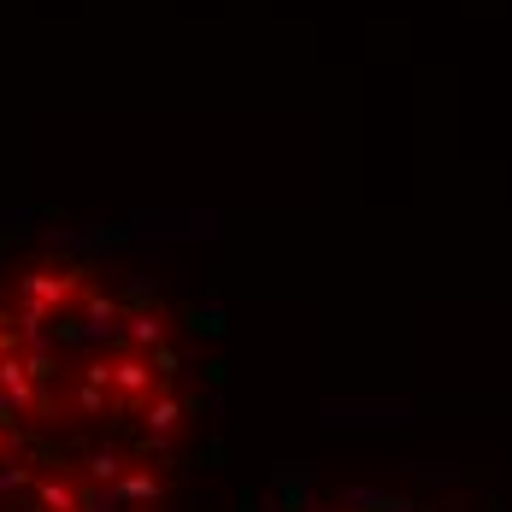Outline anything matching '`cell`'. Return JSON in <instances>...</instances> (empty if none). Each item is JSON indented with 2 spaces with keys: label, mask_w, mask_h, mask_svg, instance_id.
Listing matches in <instances>:
<instances>
[{
  "label": "cell",
  "mask_w": 512,
  "mask_h": 512,
  "mask_svg": "<svg viewBox=\"0 0 512 512\" xmlns=\"http://www.w3.org/2000/svg\"><path fill=\"white\" fill-rule=\"evenodd\" d=\"M112 389H118L124 401H136V395H154V389H165V383L154 377V365H148V359L124 354V359H112Z\"/></svg>",
  "instance_id": "cell-1"
},
{
  "label": "cell",
  "mask_w": 512,
  "mask_h": 512,
  "mask_svg": "<svg viewBox=\"0 0 512 512\" xmlns=\"http://www.w3.org/2000/svg\"><path fill=\"white\" fill-rule=\"evenodd\" d=\"M112 495H118V507H148V501H159V495H165V483H159L154 471H118Z\"/></svg>",
  "instance_id": "cell-2"
},
{
  "label": "cell",
  "mask_w": 512,
  "mask_h": 512,
  "mask_svg": "<svg viewBox=\"0 0 512 512\" xmlns=\"http://www.w3.org/2000/svg\"><path fill=\"white\" fill-rule=\"evenodd\" d=\"M36 512H77V489L65 477H42L36 483Z\"/></svg>",
  "instance_id": "cell-3"
},
{
  "label": "cell",
  "mask_w": 512,
  "mask_h": 512,
  "mask_svg": "<svg viewBox=\"0 0 512 512\" xmlns=\"http://www.w3.org/2000/svg\"><path fill=\"white\" fill-rule=\"evenodd\" d=\"M142 424H148V436H171V430L183 424V401H171V395H154Z\"/></svg>",
  "instance_id": "cell-4"
},
{
  "label": "cell",
  "mask_w": 512,
  "mask_h": 512,
  "mask_svg": "<svg viewBox=\"0 0 512 512\" xmlns=\"http://www.w3.org/2000/svg\"><path fill=\"white\" fill-rule=\"evenodd\" d=\"M83 471H89V483H118V471H124V454L106 442V448H95V454L83 460Z\"/></svg>",
  "instance_id": "cell-5"
},
{
  "label": "cell",
  "mask_w": 512,
  "mask_h": 512,
  "mask_svg": "<svg viewBox=\"0 0 512 512\" xmlns=\"http://www.w3.org/2000/svg\"><path fill=\"white\" fill-rule=\"evenodd\" d=\"M124 336H130L136 348H159V342H165V318H159V312H136Z\"/></svg>",
  "instance_id": "cell-6"
},
{
  "label": "cell",
  "mask_w": 512,
  "mask_h": 512,
  "mask_svg": "<svg viewBox=\"0 0 512 512\" xmlns=\"http://www.w3.org/2000/svg\"><path fill=\"white\" fill-rule=\"evenodd\" d=\"M189 330H195V336H224V312L218 307H189Z\"/></svg>",
  "instance_id": "cell-7"
},
{
  "label": "cell",
  "mask_w": 512,
  "mask_h": 512,
  "mask_svg": "<svg viewBox=\"0 0 512 512\" xmlns=\"http://www.w3.org/2000/svg\"><path fill=\"white\" fill-rule=\"evenodd\" d=\"M371 512H430V507H424V501H412V495H383V489H377Z\"/></svg>",
  "instance_id": "cell-8"
},
{
  "label": "cell",
  "mask_w": 512,
  "mask_h": 512,
  "mask_svg": "<svg viewBox=\"0 0 512 512\" xmlns=\"http://www.w3.org/2000/svg\"><path fill=\"white\" fill-rule=\"evenodd\" d=\"M148 365H154V377H159V383H171V377H177V371H183V359L171 354V348H165V342H159V348H154V359H148Z\"/></svg>",
  "instance_id": "cell-9"
},
{
  "label": "cell",
  "mask_w": 512,
  "mask_h": 512,
  "mask_svg": "<svg viewBox=\"0 0 512 512\" xmlns=\"http://www.w3.org/2000/svg\"><path fill=\"white\" fill-rule=\"evenodd\" d=\"M77 407H83V412H106V389L83 383V389H77Z\"/></svg>",
  "instance_id": "cell-10"
},
{
  "label": "cell",
  "mask_w": 512,
  "mask_h": 512,
  "mask_svg": "<svg viewBox=\"0 0 512 512\" xmlns=\"http://www.w3.org/2000/svg\"><path fill=\"white\" fill-rule=\"evenodd\" d=\"M454 477V465H418V483H448Z\"/></svg>",
  "instance_id": "cell-11"
},
{
  "label": "cell",
  "mask_w": 512,
  "mask_h": 512,
  "mask_svg": "<svg viewBox=\"0 0 512 512\" xmlns=\"http://www.w3.org/2000/svg\"><path fill=\"white\" fill-rule=\"evenodd\" d=\"M312 512H324V507H312Z\"/></svg>",
  "instance_id": "cell-12"
}]
</instances>
